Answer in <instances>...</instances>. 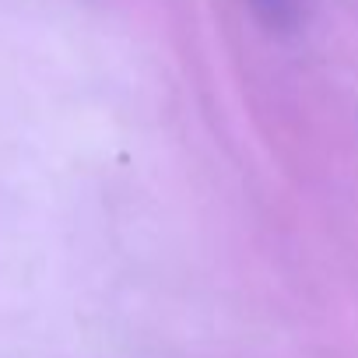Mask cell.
Masks as SVG:
<instances>
[{
	"label": "cell",
	"mask_w": 358,
	"mask_h": 358,
	"mask_svg": "<svg viewBox=\"0 0 358 358\" xmlns=\"http://www.w3.org/2000/svg\"><path fill=\"white\" fill-rule=\"evenodd\" d=\"M250 4L267 25H278V29L299 15V0H250Z\"/></svg>",
	"instance_id": "1"
}]
</instances>
